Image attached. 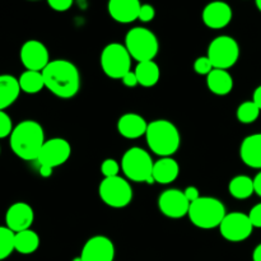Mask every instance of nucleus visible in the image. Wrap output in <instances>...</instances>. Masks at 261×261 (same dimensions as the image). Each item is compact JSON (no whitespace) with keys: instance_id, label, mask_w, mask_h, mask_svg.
<instances>
[{"instance_id":"nucleus-11","label":"nucleus","mask_w":261,"mask_h":261,"mask_svg":"<svg viewBox=\"0 0 261 261\" xmlns=\"http://www.w3.org/2000/svg\"><path fill=\"white\" fill-rule=\"evenodd\" d=\"M71 147L70 143L63 138H53L46 140L38 154L37 162L40 166L56 168L64 165L70 158Z\"/></svg>"},{"instance_id":"nucleus-13","label":"nucleus","mask_w":261,"mask_h":261,"mask_svg":"<svg viewBox=\"0 0 261 261\" xmlns=\"http://www.w3.org/2000/svg\"><path fill=\"white\" fill-rule=\"evenodd\" d=\"M19 58L27 70L42 71L50 63L47 47L37 40L25 41L20 47Z\"/></svg>"},{"instance_id":"nucleus-5","label":"nucleus","mask_w":261,"mask_h":261,"mask_svg":"<svg viewBox=\"0 0 261 261\" xmlns=\"http://www.w3.org/2000/svg\"><path fill=\"white\" fill-rule=\"evenodd\" d=\"M121 171L125 177L134 182L154 184L153 180L152 157L147 150L139 147H133L124 153L121 158Z\"/></svg>"},{"instance_id":"nucleus-10","label":"nucleus","mask_w":261,"mask_h":261,"mask_svg":"<svg viewBox=\"0 0 261 261\" xmlns=\"http://www.w3.org/2000/svg\"><path fill=\"white\" fill-rule=\"evenodd\" d=\"M222 237L229 242H242L249 239L252 233L254 226L249 216L241 212L227 213L218 227Z\"/></svg>"},{"instance_id":"nucleus-32","label":"nucleus","mask_w":261,"mask_h":261,"mask_svg":"<svg viewBox=\"0 0 261 261\" xmlns=\"http://www.w3.org/2000/svg\"><path fill=\"white\" fill-rule=\"evenodd\" d=\"M154 17H155V10L152 5L143 4L142 7H140L139 17H138V19L142 20V22H144V23H147V22H150V20L154 19Z\"/></svg>"},{"instance_id":"nucleus-33","label":"nucleus","mask_w":261,"mask_h":261,"mask_svg":"<svg viewBox=\"0 0 261 261\" xmlns=\"http://www.w3.org/2000/svg\"><path fill=\"white\" fill-rule=\"evenodd\" d=\"M247 216H249L254 228H261V203L252 206L251 211H250V213Z\"/></svg>"},{"instance_id":"nucleus-2","label":"nucleus","mask_w":261,"mask_h":261,"mask_svg":"<svg viewBox=\"0 0 261 261\" xmlns=\"http://www.w3.org/2000/svg\"><path fill=\"white\" fill-rule=\"evenodd\" d=\"M9 138L13 153L23 161H37L46 142L42 126L35 120L20 121L15 125Z\"/></svg>"},{"instance_id":"nucleus-15","label":"nucleus","mask_w":261,"mask_h":261,"mask_svg":"<svg viewBox=\"0 0 261 261\" xmlns=\"http://www.w3.org/2000/svg\"><path fill=\"white\" fill-rule=\"evenodd\" d=\"M35 221V213L30 204L18 201L12 204L5 213V224L14 233L30 229Z\"/></svg>"},{"instance_id":"nucleus-1","label":"nucleus","mask_w":261,"mask_h":261,"mask_svg":"<svg viewBox=\"0 0 261 261\" xmlns=\"http://www.w3.org/2000/svg\"><path fill=\"white\" fill-rule=\"evenodd\" d=\"M45 88L59 98H73L81 89V74L71 61L65 59L51 60L42 70Z\"/></svg>"},{"instance_id":"nucleus-24","label":"nucleus","mask_w":261,"mask_h":261,"mask_svg":"<svg viewBox=\"0 0 261 261\" xmlns=\"http://www.w3.org/2000/svg\"><path fill=\"white\" fill-rule=\"evenodd\" d=\"M38 247H40V237L31 228L15 233L14 249L17 252L22 255H31L37 251Z\"/></svg>"},{"instance_id":"nucleus-29","label":"nucleus","mask_w":261,"mask_h":261,"mask_svg":"<svg viewBox=\"0 0 261 261\" xmlns=\"http://www.w3.org/2000/svg\"><path fill=\"white\" fill-rule=\"evenodd\" d=\"M120 168L121 166L119 165V162L112 158H107L102 162L101 165V173L106 177H115V176H119L120 172Z\"/></svg>"},{"instance_id":"nucleus-4","label":"nucleus","mask_w":261,"mask_h":261,"mask_svg":"<svg viewBox=\"0 0 261 261\" xmlns=\"http://www.w3.org/2000/svg\"><path fill=\"white\" fill-rule=\"evenodd\" d=\"M226 214V206L221 200L212 196H200L190 204L188 216L198 228L212 229L221 226Z\"/></svg>"},{"instance_id":"nucleus-27","label":"nucleus","mask_w":261,"mask_h":261,"mask_svg":"<svg viewBox=\"0 0 261 261\" xmlns=\"http://www.w3.org/2000/svg\"><path fill=\"white\" fill-rule=\"evenodd\" d=\"M261 110L254 101L242 102L237 109V120L242 124H252L259 119Z\"/></svg>"},{"instance_id":"nucleus-6","label":"nucleus","mask_w":261,"mask_h":261,"mask_svg":"<svg viewBox=\"0 0 261 261\" xmlns=\"http://www.w3.org/2000/svg\"><path fill=\"white\" fill-rule=\"evenodd\" d=\"M125 47L132 59L138 63L154 60L160 50L157 37L150 30L144 27H134L125 36Z\"/></svg>"},{"instance_id":"nucleus-8","label":"nucleus","mask_w":261,"mask_h":261,"mask_svg":"<svg viewBox=\"0 0 261 261\" xmlns=\"http://www.w3.org/2000/svg\"><path fill=\"white\" fill-rule=\"evenodd\" d=\"M101 200L111 208L120 209L129 205L133 200V189L127 180L120 176L106 177L99 184Z\"/></svg>"},{"instance_id":"nucleus-22","label":"nucleus","mask_w":261,"mask_h":261,"mask_svg":"<svg viewBox=\"0 0 261 261\" xmlns=\"http://www.w3.org/2000/svg\"><path fill=\"white\" fill-rule=\"evenodd\" d=\"M206 84L212 93L217 96H226L233 89V78L227 70L213 69L206 75Z\"/></svg>"},{"instance_id":"nucleus-3","label":"nucleus","mask_w":261,"mask_h":261,"mask_svg":"<svg viewBox=\"0 0 261 261\" xmlns=\"http://www.w3.org/2000/svg\"><path fill=\"white\" fill-rule=\"evenodd\" d=\"M145 138L149 149L161 157L173 155L181 144L180 132L168 120H154L148 124Z\"/></svg>"},{"instance_id":"nucleus-17","label":"nucleus","mask_w":261,"mask_h":261,"mask_svg":"<svg viewBox=\"0 0 261 261\" xmlns=\"http://www.w3.org/2000/svg\"><path fill=\"white\" fill-rule=\"evenodd\" d=\"M142 4L139 0H109L110 15L119 23H132L139 17Z\"/></svg>"},{"instance_id":"nucleus-12","label":"nucleus","mask_w":261,"mask_h":261,"mask_svg":"<svg viewBox=\"0 0 261 261\" xmlns=\"http://www.w3.org/2000/svg\"><path fill=\"white\" fill-rule=\"evenodd\" d=\"M158 208L163 216L172 219H180L189 214L190 201L186 199L184 191L168 189L158 198Z\"/></svg>"},{"instance_id":"nucleus-30","label":"nucleus","mask_w":261,"mask_h":261,"mask_svg":"<svg viewBox=\"0 0 261 261\" xmlns=\"http://www.w3.org/2000/svg\"><path fill=\"white\" fill-rule=\"evenodd\" d=\"M13 122L9 115L5 111H0V139L10 137L13 132Z\"/></svg>"},{"instance_id":"nucleus-21","label":"nucleus","mask_w":261,"mask_h":261,"mask_svg":"<svg viewBox=\"0 0 261 261\" xmlns=\"http://www.w3.org/2000/svg\"><path fill=\"white\" fill-rule=\"evenodd\" d=\"M19 81L9 74L0 75V111L12 106L20 93Z\"/></svg>"},{"instance_id":"nucleus-39","label":"nucleus","mask_w":261,"mask_h":261,"mask_svg":"<svg viewBox=\"0 0 261 261\" xmlns=\"http://www.w3.org/2000/svg\"><path fill=\"white\" fill-rule=\"evenodd\" d=\"M53 171L54 168L47 167V166H40V175L42 177H50L53 175Z\"/></svg>"},{"instance_id":"nucleus-37","label":"nucleus","mask_w":261,"mask_h":261,"mask_svg":"<svg viewBox=\"0 0 261 261\" xmlns=\"http://www.w3.org/2000/svg\"><path fill=\"white\" fill-rule=\"evenodd\" d=\"M254 189H255V194H257V195H259L261 198V171L259 173H257L256 176H255Z\"/></svg>"},{"instance_id":"nucleus-34","label":"nucleus","mask_w":261,"mask_h":261,"mask_svg":"<svg viewBox=\"0 0 261 261\" xmlns=\"http://www.w3.org/2000/svg\"><path fill=\"white\" fill-rule=\"evenodd\" d=\"M73 2L74 0H47L48 5L56 12H65V10L70 9Z\"/></svg>"},{"instance_id":"nucleus-18","label":"nucleus","mask_w":261,"mask_h":261,"mask_svg":"<svg viewBox=\"0 0 261 261\" xmlns=\"http://www.w3.org/2000/svg\"><path fill=\"white\" fill-rule=\"evenodd\" d=\"M147 129L148 124L144 117L134 112L124 114L117 121V132L126 139H138L145 135Z\"/></svg>"},{"instance_id":"nucleus-41","label":"nucleus","mask_w":261,"mask_h":261,"mask_svg":"<svg viewBox=\"0 0 261 261\" xmlns=\"http://www.w3.org/2000/svg\"><path fill=\"white\" fill-rule=\"evenodd\" d=\"M255 2H256V7H257V9H259L260 12H261V0H255Z\"/></svg>"},{"instance_id":"nucleus-14","label":"nucleus","mask_w":261,"mask_h":261,"mask_svg":"<svg viewBox=\"0 0 261 261\" xmlns=\"http://www.w3.org/2000/svg\"><path fill=\"white\" fill-rule=\"evenodd\" d=\"M82 261H114V242L106 236H93L84 244L81 252Z\"/></svg>"},{"instance_id":"nucleus-38","label":"nucleus","mask_w":261,"mask_h":261,"mask_svg":"<svg viewBox=\"0 0 261 261\" xmlns=\"http://www.w3.org/2000/svg\"><path fill=\"white\" fill-rule=\"evenodd\" d=\"M252 101L257 105V107L261 110V86L257 87L254 91V96H252Z\"/></svg>"},{"instance_id":"nucleus-23","label":"nucleus","mask_w":261,"mask_h":261,"mask_svg":"<svg viewBox=\"0 0 261 261\" xmlns=\"http://www.w3.org/2000/svg\"><path fill=\"white\" fill-rule=\"evenodd\" d=\"M134 73L137 75L140 86L145 87V88L154 87L161 78L160 66H158V64L154 60L138 63Z\"/></svg>"},{"instance_id":"nucleus-36","label":"nucleus","mask_w":261,"mask_h":261,"mask_svg":"<svg viewBox=\"0 0 261 261\" xmlns=\"http://www.w3.org/2000/svg\"><path fill=\"white\" fill-rule=\"evenodd\" d=\"M184 194H185L186 199L190 201V204L194 203V201L198 200V199L200 198V193H199V190L195 188V186H188V188L184 190Z\"/></svg>"},{"instance_id":"nucleus-31","label":"nucleus","mask_w":261,"mask_h":261,"mask_svg":"<svg viewBox=\"0 0 261 261\" xmlns=\"http://www.w3.org/2000/svg\"><path fill=\"white\" fill-rule=\"evenodd\" d=\"M213 65H212L211 60L208 56H200L194 63V70L200 75H208L212 70H213Z\"/></svg>"},{"instance_id":"nucleus-35","label":"nucleus","mask_w":261,"mask_h":261,"mask_svg":"<svg viewBox=\"0 0 261 261\" xmlns=\"http://www.w3.org/2000/svg\"><path fill=\"white\" fill-rule=\"evenodd\" d=\"M121 82L124 86L129 87V88H133V87H135L139 84V82H138V78H137V75H135L134 71H129L127 74H125V75L122 76Z\"/></svg>"},{"instance_id":"nucleus-20","label":"nucleus","mask_w":261,"mask_h":261,"mask_svg":"<svg viewBox=\"0 0 261 261\" xmlns=\"http://www.w3.org/2000/svg\"><path fill=\"white\" fill-rule=\"evenodd\" d=\"M180 166L172 157H162L153 166V180L161 185H168L178 177Z\"/></svg>"},{"instance_id":"nucleus-40","label":"nucleus","mask_w":261,"mask_h":261,"mask_svg":"<svg viewBox=\"0 0 261 261\" xmlns=\"http://www.w3.org/2000/svg\"><path fill=\"white\" fill-rule=\"evenodd\" d=\"M252 260L254 261H261V244L255 247L254 252H252Z\"/></svg>"},{"instance_id":"nucleus-9","label":"nucleus","mask_w":261,"mask_h":261,"mask_svg":"<svg viewBox=\"0 0 261 261\" xmlns=\"http://www.w3.org/2000/svg\"><path fill=\"white\" fill-rule=\"evenodd\" d=\"M214 69L232 68L240 58V46L231 36H218L214 38L208 47V55Z\"/></svg>"},{"instance_id":"nucleus-28","label":"nucleus","mask_w":261,"mask_h":261,"mask_svg":"<svg viewBox=\"0 0 261 261\" xmlns=\"http://www.w3.org/2000/svg\"><path fill=\"white\" fill-rule=\"evenodd\" d=\"M15 233L7 226H0V261L5 260L12 255L14 249Z\"/></svg>"},{"instance_id":"nucleus-7","label":"nucleus","mask_w":261,"mask_h":261,"mask_svg":"<svg viewBox=\"0 0 261 261\" xmlns=\"http://www.w3.org/2000/svg\"><path fill=\"white\" fill-rule=\"evenodd\" d=\"M99 63L103 73L112 79H122L125 74L132 71V56L121 43H109L102 50Z\"/></svg>"},{"instance_id":"nucleus-25","label":"nucleus","mask_w":261,"mask_h":261,"mask_svg":"<svg viewBox=\"0 0 261 261\" xmlns=\"http://www.w3.org/2000/svg\"><path fill=\"white\" fill-rule=\"evenodd\" d=\"M228 191L234 199H239V200L249 199L255 193L254 180L245 175L236 176L229 181Z\"/></svg>"},{"instance_id":"nucleus-42","label":"nucleus","mask_w":261,"mask_h":261,"mask_svg":"<svg viewBox=\"0 0 261 261\" xmlns=\"http://www.w3.org/2000/svg\"><path fill=\"white\" fill-rule=\"evenodd\" d=\"M73 261H82V259H81V256H79V257H75V259H74Z\"/></svg>"},{"instance_id":"nucleus-16","label":"nucleus","mask_w":261,"mask_h":261,"mask_svg":"<svg viewBox=\"0 0 261 261\" xmlns=\"http://www.w3.org/2000/svg\"><path fill=\"white\" fill-rule=\"evenodd\" d=\"M232 9L227 3L216 0L206 5L203 9V22L212 30H222L227 27L232 19Z\"/></svg>"},{"instance_id":"nucleus-26","label":"nucleus","mask_w":261,"mask_h":261,"mask_svg":"<svg viewBox=\"0 0 261 261\" xmlns=\"http://www.w3.org/2000/svg\"><path fill=\"white\" fill-rule=\"evenodd\" d=\"M20 91L28 94H36L45 88V81H43L42 71L25 70L19 76Z\"/></svg>"},{"instance_id":"nucleus-19","label":"nucleus","mask_w":261,"mask_h":261,"mask_svg":"<svg viewBox=\"0 0 261 261\" xmlns=\"http://www.w3.org/2000/svg\"><path fill=\"white\" fill-rule=\"evenodd\" d=\"M240 157L249 167L261 170V134L249 135L242 140Z\"/></svg>"}]
</instances>
